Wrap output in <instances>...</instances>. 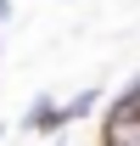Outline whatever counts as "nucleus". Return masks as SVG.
Wrapping results in <instances>:
<instances>
[{"instance_id":"f257e3e1","label":"nucleus","mask_w":140,"mask_h":146,"mask_svg":"<svg viewBox=\"0 0 140 146\" xmlns=\"http://www.w3.org/2000/svg\"><path fill=\"white\" fill-rule=\"evenodd\" d=\"M17 129L22 135H67V118H62V101L56 96H34L28 107H22V118H17Z\"/></svg>"},{"instance_id":"f03ea898","label":"nucleus","mask_w":140,"mask_h":146,"mask_svg":"<svg viewBox=\"0 0 140 146\" xmlns=\"http://www.w3.org/2000/svg\"><path fill=\"white\" fill-rule=\"evenodd\" d=\"M95 107H101V90H95V84H84L79 96H67V101H62V118H67V129L79 124L84 112H95Z\"/></svg>"},{"instance_id":"7ed1b4c3","label":"nucleus","mask_w":140,"mask_h":146,"mask_svg":"<svg viewBox=\"0 0 140 146\" xmlns=\"http://www.w3.org/2000/svg\"><path fill=\"white\" fill-rule=\"evenodd\" d=\"M17 17V6H11V0H0V23H11Z\"/></svg>"},{"instance_id":"20e7f679","label":"nucleus","mask_w":140,"mask_h":146,"mask_svg":"<svg viewBox=\"0 0 140 146\" xmlns=\"http://www.w3.org/2000/svg\"><path fill=\"white\" fill-rule=\"evenodd\" d=\"M51 146H67V135H51Z\"/></svg>"},{"instance_id":"39448f33","label":"nucleus","mask_w":140,"mask_h":146,"mask_svg":"<svg viewBox=\"0 0 140 146\" xmlns=\"http://www.w3.org/2000/svg\"><path fill=\"white\" fill-rule=\"evenodd\" d=\"M0 141H6V129H0Z\"/></svg>"}]
</instances>
